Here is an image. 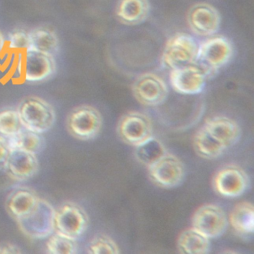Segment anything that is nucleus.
I'll return each mask as SVG.
<instances>
[{
  "label": "nucleus",
  "mask_w": 254,
  "mask_h": 254,
  "mask_svg": "<svg viewBox=\"0 0 254 254\" xmlns=\"http://www.w3.org/2000/svg\"><path fill=\"white\" fill-rule=\"evenodd\" d=\"M17 111L23 127L35 133L43 134L56 123L54 108L47 101L37 96L23 99Z\"/></svg>",
  "instance_id": "nucleus-1"
},
{
  "label": "nucleus",
  "mask_w": 254,
  "mask_h": 254,
  "mask_svg": "<svg viewBox=\"0 0 254 254\" xmlns=\"http://www.w3.org/2000/svg\"><path fill=\"white\" fill-rule=\"evenodd\" d=\"M102 125V114L90 105H81L74 108L66 119L68 132L78 140L94 139L100 133Z\"/></svg>",
  "instance_id": "nucleus-2"
},
{
  "label": "nucleus",
  "mask_w": 254,
  "mask_h": 254,
  "mask_svg": "<svg viewBox=\"0 0 254 254\" xmlns=\"http://www.w3.org/2000/svg\"><path fill=\"white\" fill-rule=\"evenodd\" d=\"M88 225V215L78 203L67 201L56 209L55 233L77 241L85 233Z\"/></svg>",
  "instance_id": "nucleus-3"
},
{
  "label": "nucleus",
  "mask_w": 254,
  "mask_h": 254,
  "mask_svg": "<svg viewBox=\"0 0 254 254\" xmlns=\"http://www.w3.org/2000/svg\"><path fill=\"white\" fill-rule=\"evenodd\" d=\"M55 212L56 209L50 202L40 198L35 209L17 221L19 228L29 239H47L54 233Z\"/></svg>",
  "instance_id": "nucleus-4"
},
{
  "label": "nucleus",
  "mask_w": 254,
  "mask_h": 254,
  "mask_svg": "<svg viewBox=\"0 0 254 254\" xmlns=\"http://www.w3.org/2000/svg\"><path fill=\"white\" fill-rule=\"evenodd\" d=\"M197 51L198 44L191 35L176 34L166 43L162 62L172 69L192 65L197 62Z\"/></svg>",
  "instance_id": "nucleus-5"
},
{
  "label": "nucleus",
  "mask_w": 254,
  "mask_h": 254,
  "mask_svg": "<svg viewBox=\"0 0 254 254\" xmlns=\"http://www.w3.org/2000/svg\"><path fill=\"white\" fill-rule=\"evenodd\" d=\"M233 54V46L227 38L214 37L198 46L197 61L207 75L227 65Z\"/></svg>",
  "instance_id": "nucleus-6"
},
{
  "label": "nucleus",
  "mask_w": 254,
  "mask_h": 254,
  "mask_svg": "<svg viewBox=\"0 0 254 254\" xmlns=\"http://www.w3.org/2000/svg\"><path fill=\"white\" fill-rule=\"evenodd\" d=\"M21 55L19 72L27 82H41L56 73L54 56L33 49L25 50Z\"/></svg>",
  "instance_id": "nucleus-7"
},
{
  "label": "nucleus",
  "mask_w": 254,
  "mask_h": 254,
  "mask_svg": "<svg viewBox=\"0 0 254 254\" xmlns=\"http://www.w3.org/2000/svg\"><path fill=\"white\" fill-rule=\"evenodd\" d=\"M117 132L123 142L135 147L152 137V122L145 114L131 111L120 119Z\"/></svg>",
  "instance_id": "nucleus-8"
},
{
  "label": "nucleus",
  "mask_w": 254,
  "mask_h": 254,
  "mask_svg": "<svg viewBox=\"0 0 254 254\" xmlns=\"http://www.w3.org/2000/svg\"><path fill=\"white\" fill-rule=\"evenodd\" d=\"M148 169L151 181L163 188L178 187L185 176L184 163L176 156L168 152Z\"/></svg>",
  "instance_id": "nucleus-9"
},
{
  "label": "nucleus",
  "mask_w": 254,
  "mask_h": 254,
  "mask_svg": "<svg viewBox=\"0 0 254 254\" xmlns=\"http://www.w3.org/2000/svg\"><path fill=\"white\" fill-rule=\"evenodd\" d=\"M192 227L206 237L215 239L226 231L228 224L227 215L220 206L206 204L199 207L191 218Z\"/></svg>",
  "instance_id": "nucleus-10"
},
{
  "label": "nucleus",
  "mask_w": 254,
  "mask_h": 254,
  "mask_svg": "<svg viewBox=\"0 0 254 254\" xmlns=\"http://www.w3.org/2000/svg\"><path fill=\"white\" fill-rule=\"evenodd\" d=\"M214 190L226 197L242 195L249 187V177L236 165H227L220 169L213 178Z\"/></svg>",
  "instance_id": "nucleus-11"
},
{
  "label": "nucleus",
  "mask_w": 254,
  "mask_h": 254,
  "mask_svg": "<svg viewBox=\"0 0 254 254\" xmlns=\"http://www.w3.org/2000/svg\"><path fill=\"white\" fill-rule=\"evenodd\" d=\"M133 93L138 102L145 106H157L165 102L169 89L158 75L145 73L139 75L133 84Z\"/></svg>",
  "instance_id": "nucleus-12"
},
{
  "label": "nucleus",
  "mask_w": 254,
  "mask_h": 254,
  "mask_svg": "<svg viewBox=\"0 0 254 254\" xmlns=\"http://www.w3.org/2000/svg\"><path fill=\"white\" fill-rule=\"evenodd\" d=\"M187 20L190 29L200 36H212L218 32L221 26V15L218 10L204 2L195 4L190 8Z\"/></svg>",
  "instance_id": "nucleus-13"
},
{
  "label": "nucleus",
  "mask_w": 254,
  "mask_h": 254,
  "mask_svg": "<svg viewBox=\"0 0 254 254\" xmlns=\"http://www.w3.org/2000/svg\"><path fill=\"white\" fill-rule=\"evenodd\" d=\"M206 78L207 75L201 68L193 65L172 69L169 75L172 88L184 95L201 93L206 85Z\"/></svg>",
  "instance_id": "nucleus-14"
},
{
  "label": "nucleus",
  "mask_w": 254,
  "mask_h": 254,
  "mask_svg": "<svg viewBox=\"0 0 254 254\" xmlns=\"http://www.w3.org/2000/svg\"><path fill=\"white\" fill-rule=\"evenodd\" d=\"M5 172L17 181H26L33 178L39 170L37 154L23 150H11L5 163Z\"/></svg>",
  "instance_id": "nucleus-15"
},
{
  "label": "nucleus",
  "mask_w": 254,
  "mask_h": 254,
  "mask_svg": "<svg viewBox=\"0 0 254 254\" xmlns=\"http://www.w3.org/2000/svg\"><path fill=\"white\" fill-rule=\"evenodd\" d=\"M39 199L38 194L32 189L18 187L7 197L5 209L13 219L18 221L35 209Z\"/></svg>",
  "instance_id": "nucleus-16"
},
{
  "label": "nucleus",
  "mask_w": 254,
  "mask_h": 254,
  "mask_svg": "<svg viewBox=\"0 0 254 254\" xmlns=\"http://www.w3.org/2000/svg\"><path fill=\"white\" fill-rule=\"evenodd\" d=\"M203 127L227 148L235 145L241 136V129L238 123L224 116L208 119Z\"/></svg>",
  "instance_id": "nucleus-17"
},
{
  "label": "nucleus",
  "mask_w": 254,
  "mask_h": 254,
  "mask_svg": "<svg viewBox=\"0 0 254 254\" xmlns=\"http://www.w3.org/2000/svg\"><path fill=\"white\" fill-rule=\"evenodd\" d=\"M150 12L148 0H119L116 14L123 24L135 26L146 20Z\"/></svg>",
  "instance_id": "nucleus-18"
},
{
  "label": "nucleus",
  "mask_w": 254,
  "mask_h": 254,
  "mask_svg": "<svg viewBox=\"0 0 254 254\" xmlns=\"http://www.w3.org/2000/svg\"><path fill=\"white\" fill-rule=\"evenodd\" d=\"M208 237L194 227L184 230L178 236V249L184 254H206L210 250Z\"/></svg>",
  "instance_id": "nucleus-19"
},
{
  "label": "nucleus",
  "mask_w": 254,
  "mask_h": 254,
  "mask_svg": "<svg viewBox=\"0 0 254 254\" xmlns=\"http://www.w3.org/2000/svg\"><path fill=\"white\" fill-rule=\"evenodd\" d=\"M7 139L11 151L23 150L38 154L45 147V139L41 133L31 131L24 127L16 134L7 137Z\"/></svg>",
  "instance_id": "nucleus-20"
},
{
  "label": "nucleus",
  "mask_w": 254,
  "mask_h": 254,
  "mask_svg": "<svg viewBox=\"0 0 254 254\" xmlns=\"http://www.w3.org/2000/svg\"><path fill=\"white\" fill-rule=\"evenodd\" d=\"M193 144L197 154L200 157L208 160L220 157L227 149L203 127L197 130L194 135Z\"/></svg>",
  "instance_id": "nucleus-21"
},
{
  "label": "nucleus",
  "mask_w": 254,
  "mask_h": 254,
  "mask_svg": "<svg viewBox=\"0 0 254 254\" xmlns=\"http://www.w3.org/2000/svg\"><path fill=\"white\" fill-rule=\"evenodd\" d=\"M229 222L238 233H252L254 227V205L248 201L236 204L230 212Z\"/></svg>",
  "instance_id": "nucleus-22"
},
{
  "label": "nucleus",
  "mask_w": 254,
  "mask_h": 254,
  "mask_svg": "<svg viewBox=\"0 0 254 254\" xmlns=\"http://www.w3.org/2000/svg\"><path fill=\"white\" fill-rule=\"evenodd\" d=\"M30 48L37 51L54 56L59 48L57 35L53 31L46 28L34 29L29 32Z\"/></svg>",
  "instance_id": "nucleus-23"
},
{
  "label": "nucleus",
  "mask_w": 254,
  "mask_h": 254,
  "mask_svg": "<svg viewBox=\"0 0 254 254\" xmlns=\"http://www.w3.org/2000/svg\"><path fill=\"white\" fill-rule=\"evenodd\" d=\"M166 153L167 151L163 144L154 136L135 146L136 160L147 168L161 158Z\"/></svg>",
  "instance_id": "nucleus-24"
},
{
  "label": "nucleus",
  "mask_w": 254,
  "mask_h": 254,
  "mask_svg": "<svg viewBox=\"0 0 254 254\" xmlns=\"http://www.w3.org/2000/svg\"><path fill=\"white\" fill-rule=\"evenodd\" d=\"M46 244L47 253L50 254H75L78 252L77 241L53 233L49 236Z\"/></svg>",
  "instance_id": "nucleus-25"
},
{
  "label": "nucleus",
  "mask_w": 254,
  "mask_h": 254,
  "mask_svg": "<svg viewBox=\"0 0 254 254\" xmlns=\"http://www.w3.org/2000/svg\"><path fill=\"white\" fill-rule=\"evenodd\" d=\"M23 128L17 110L8 109L0 112V134L8 137Z\"/></svg>",
  "instance_id": "nucleus-26"
},
{
  "label": "nucleus",
  "mask_w": 254,
  "mask_h": 254,
  "mask_svg": "<svg viewBox=\"0 0 254 254\" xmlns=\"http://www.w3.org/2000/svg\"><path fill=\"white\" fill-rule=\"evenodd\" d=\"M87 253L90 254H120V248L114 239L106 235L95 236L87 247Z\"/></svg>",
  "instance_id": "nucleus-27"
},
{
  "label": "nucleus",
  "mask_w": 254,
  "mask_h": 254,
  "mask_svg": "<svg viewBox=\"0 0 254 254\" xmlns=\"http://www.w3.org/2000/svg\"><path fill=\"white\" fill-rule=\"evenodd\" d=\"M8 46L11 50L25 51L30 48V38L29 32L24 30L14 31L11 32L8 38Z\"/></svg>",
  "instance_id": "nucleus-28"
},
{
  "label": "nucleus",
  "mask_w": 254,
  "mask_h": 254,
  "mask_svg": "<svg viewBox=\"0 0 254 254\" xmlns=\"http://www.w3.org/2000/svg\"><path fill=\"white\" fill-rule=\"evenodd\" d=\"M10 153H11V149H10L7 137L0 134V169L5 168V163L9 157Z\"/></svg>",
  "instance_id": "nucleus-29"
},
{
  "label": "nucleus",
  "mask_w": 254,
  "mask_h": 254,
  "mask_svg": "<svg viewBox=\"0 0 254 254\" xmlns=\"http://www.w3.org/2000/svg\"><path fill=\"white\" fill-rule=\"evenodd\" d=\"M21 253L20 248L11 243L0 245V254H19Z\"/></svg>",
  "instance_id": "nucleus-30"
},
{
  "label": "nucleus",
  "mask_w": 254,
  "mask_h": 254,
  "mask_svg": "<svg viewBox=\"0 0 254 254\" xmlns=\"http://www.w3.org/2000/svg\"><path fill=\"white\" fill-rule=\"evenodd\" d=\"M5 47V39H4L3 35L0 32V52H2Z\"/></svg>",
  "instance_id": "nucleus-31"
}]
</instances>
